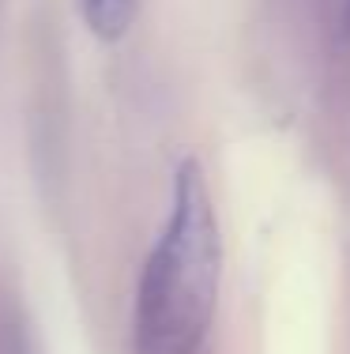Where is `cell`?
<instances>
[{"mask_svg":"<svg viewBox=\"0 0 350 354\" xmlns=\"http://www.w3.org/2000/svg\"><path fill=\"white\" fill-rule=\"evenodd\" d=\"M222 238L200 158L173 170L170 215L144 260L132 309V354H196L219 306Z\"/></svg>","mask_w":350,"mask_h":354,"instance_id":"cell-1","label":"cell"},{"mask_svg":"<svg viewBox=\"0 0 350 354\" xmlns=\"http://www.w3.org/2000/svg\"><path fill=\"white\" fill-rule=\"evenodd\" d=\"M83 23L98 41H121L132 30L139 0H79Z\"/></svg>","mask_w":350,"mask_h":354,"instance_id":"cell-2","label":"cell"},{"mask_svg":"<svg viewBox=\"0 0 350 354\" xmlns=\"http://www.w3.org/2000/svg\"><path fill=\"white\" fill-rule=\"evenodd\" d=\"M343 27H347V35H350V0H347V8H343Z\"/></svg>","mask_w":350,"mask_h":354,"instance_id":"cell-3","label":"cell"}]
</instances>
